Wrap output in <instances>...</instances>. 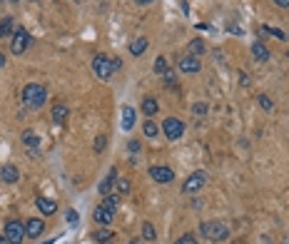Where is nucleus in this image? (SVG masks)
Here are the masks:
<instances>
[{"label":"nucleus","mask_w":289,"mask_h":244,"mask_svg":"<svg viewBox=\"0 0 289 244\" xmlns=\"http://www.w3.org/2000/svg\"><path fill=\"white\" fill-rule=\"evenodd\" d=\"M200 234H202L207 242L219 244V242H224V239L229 237V229H227L224 222H219V219H210V222H202V224H200Z\"/></svg>","instance_id":"nucleus-1"},{"label":"nucleus","mask_w":289,"mask_h":244,"mask_svg":"<svg viewBox=\"0 0 289 244\" xmlns=\"http://www.w3.org/2000/svg\"><path fill=\"white\" fill-rule=\"evenodd\" d=\"M45 100H48V90H45L40 82H30V85L23 87V102H25L28 107L38 110V107L45 105Z\"/></svg>","instance_id":"nucleus-2"},{"label":"nucleus","mask_w":289,"mask_h":244,"mask_svg":"<svg viewBox=\"0 0 289 244\" xmlns=\"http://www.w3.org/2000/svg\"><path fill=\"white\" fill-rule=\"evenodd\" d=\"M30 45H33V35H30L25 28H18V30L13 33V40H10V53H13V55H23Z\"/></svg>","instance_id":"nucleus-3"},{"label":"nucleus","mask_w":289,"mask_h":244,"mask_svg":"<svg viewBox=\"0 0 289 244\" xmlns=\"http://www.w3.org/2000/svg\"><path fill=\"white\" fill-rule=\"evenodd\" d=\"M3 237L8 239V244H23V239H25V224L20 219H8Z\"/></svg>","instance_id":"nucleus-4"},{"label":"nucleus","mask_w":289,"mask_h":244,"mask_svg":"<svg viewBox=\"0 0 289 244\" xmlns=\"http://www.w3.org/2000/svg\"><path fill=\"white\" fill-rule=\"evenodd\" d=\"M162 132H165V137H167L170 142H175V140H180V137L185 135V122L177 120V117H167V120L162 122Z\"/></svg>","instance_id":"nucleus-5"},{"label":"nucleus","mask_w":289,"mask_h":244,"mask_svg":"<svg viewBox=\"0 0 289 244\" xmlns=\"http://www.w3.org/2000/svg\"><path fill=\"white\" fill-rule=\"evenodd\" d=\"M205 182H207V172H205V169H197V172H192V174L182 182V192H185V194L200 192V189L205 187Z\"/></svg>","instance_id":"nucleus-6"},{"label":"nucleus","mask_w":289,"mask_h":244,"mask_svg":"<svg viewBox=\"0 0 289 244\" xmlns=\"http://www.w3.org/2000/svg\"><path fill=\"white\" fill-rule=\"evenodd\" d=\"M92 70H95V75H97L100 80H107V78L112 75V60L105 58V55H95V58H92Z\"/></svg>","instance_id":"nucleus-7"},{"label":"nucleus","mask_w":289,"mask_h":244,"mask_svg":"<svg viewBox=\"0 0 289 244\" xmlns=\"http://www.w3.org/2000/svg\"><path fill=\"white\" fill-rule=\"evenodd\" d=\"M150 177H152L155 182H160V184H170V182H175V172H172L170 167H162V164L150 167Z\"/></svg>","instance_id":"nucleus-8"},{"label":"nucleus","mask_w":289,"mask_h":244,"mask_svg":"<svg viewBox=\"0 0 289 244\" xmlns=\"http://www.w3.org/2000/svg\"><path fill=\"white\" fill-rule=\"evenodd\" d=\"M43 229H45V222L38 219V217H30L25 222V237H30V239H38L43 234Z\"/></svg>","instance_id":"nucleus-9"},{"label":"nucleus","mask_w":289,"mask_h":244,"mask_svg":"<svg viewBox=\"0 0 289 244\" xmlns=\"http://www.w3.org/2000/svg\"><path fill=\"white\" fill-rule=\"evenodd\" d=\"M112 217H115V212L107 209L105 204H100V207L95 209V214H92V219H95L100 227H110V224H112Z\"/></svg>","instance_id":"nucleus-10"},{"label":"nucleus","mask_w":289,"mask_h":244,"mask_svg":"<svg viewBox=\"0 0 289 244\" xmlns=\"http://www.w3.org/2000/svg\"><path fill=\"white\" fill-rule=\"evenodd\" d=\"M0 179H3L5 184H15V182L20 179V172H18V167H15V164H5L3 169H0Z\"/></svg>","instance_id":"nucleus-11"},{"label":"nucleus","mask_w":289,"mask_h":244,"mask_svg":"<svg viewBox=\"0 0 289 244\" xmlns=\"http://www.w3.org/2000/svg\"><path fill=\"white\" fill-rule=\"evenodd\" d=\"M200 68H202V65H200V60H197L195 55H185V58L180 60V70H182V73H200Z\"/></svg>","instance_id":"nucleus-12"},{"label":"nucleus","mask_w":289,"mask_h":244,"mask_svg":"<svg viewBox=\"0 0 289 244\" xmlns=\"http://www.w3.org/2000/svg\"><path fill=\"white\" fill-rule=\"evenodd\" d=\"M38 209H40L45 217H50V214L58 212V202L50 199V197H38Z\"/></svg>","instance_id":"nucleus-13"},{"label":"nucleus","mask_w":289,"mask_h":244,"mask_svg":"<svg viewBox=\"0 0 289 244\" xmlns=\"http://www.w3.org/2000/svg\"><path fill=\"white\" fill-rule=\"evenodd\" d=\"M252 55H254L257 63H267V60H269V50H267V45L259 43V40L252 43Z\"/></svg>","instance_id":"nucleus-14"},{"label":"nucleus","mask_w":289,"mask_h":244,"mask_svg":"<svg viewBox=\"0 0 289 244\" xmlns=\"http://www.w3.org/2000/svg\"><path fill=\"white\" fill-rule=\"evenodd\" d=\"M65 120H68V105L65 102H55L53 105V122L55 125H65Z\"/></svg>","instance_id":"nucleus-15"},{"label":"nucleus","mask_w":289,"mask_h":244,"mask_svg":"<svg viewBox=\"0 0 289 244\" xmlns=\"http://www.w3.org/2000/svg\"><path fill=\"white\" fill-rule=\"evenodd\" d=\"M157 110H160V105H157L155 97H144V100H142V115H144V117L157 115Z\"/></svg>","instance_id":"nucleus-16"},{"label":"nucleus","mask_w":289,"mask_h":244,"mask_svg":"<svg viewBox=\"0 0 289 244\" xmlns=\"http://www.w3.org/2000/svg\"><path fill=\"white\" fill-rule=\"evenodd\" d=\"M147 45H150V43H147V38H137V40H132V43H130V53H132L135 58H140L144 50H147Z\"/></svg>","instance_id":"nucleus-17"},{"label":"nucleus","mask_w":289,"mask_h":244,"mask_svg":"<svg viewBox=\"0 0 289 244\" xmlns=\"http://www.w3.org/2000/svg\"><path fill=\"white\" fill-rule=\"evenodd\" d=\"M122 130H132L135 127V110L132 107H122Z\"/></svg>","instance_id":"nucleus-18"},{"label":"nucleus","mask_w":289,"mask_h":244,"mask_svg":"<svg viewBox=\"0 0 289 244\" xmlns=\"http://www.w3.org/2000/svg\"><path fill=\"white\" fill-rule=\"evenodd\" d=\"M115 177H117V172H115V169H110V174H107V177H105V179L100 182L97 192H100V194H107V192L112 189V179H115Z\"/></svg>","instance_id":"nucleus-19"},{"label":"nucleus","mask_w":289,"mask_h":244,"mask_svg":"<svg viewBox=\"0 0 289 244\" xmlns=\"http://www.w3.org/2000/svg\"><path fill=\"white\" fill-rule=\"evenodd\" d=\"M23 142H25V145H28L30 150H35V147L40 145V137H38V135H35L33 130H25V132H23Z\"/></svg>","instance_id":"nucleus-20"},{"label":"nucleus","mask_w":289,"mask_h":244,"mask_svg":"<svg viewBox=\"0 0 289 244\" xmlns=\"http://www.w3.org/2000/svg\"><path fill=\"white\" fill-rule=\"evenodd\" d=\"M142 132L147 135V137H157V135H160V127H157L152 120H144V122H142Z\"/></svg>","instance_id":"nucleus-21"},{"label":"nucleus","mask_w":289,"mask_h":244,"mask_svg":"<svg viewBox=\"0 0 289 244\" xmlns=\"http://www.w3.org/2000/svg\"><path fill=\"white\" fill-rule=\"evenodd\" d=\"M92 239H95L97 244H110V242H112V232H110V229H100V232L92 234Z\"/></svg>","instance_id":"nucleus-22"},{"label":"nucleus","mask_w":289,"mask_h":244,"mask_svg":"<svg viewBox=\"0 0 289 244\" xmlns=\"http://www.w3.org/2000/svg\"><path fill=\"white\" fill-rule=\"evenodd\" d=\"M142 237L147 239V242H155V237H157V232H155V227H152V222H142Z\"/></svg>","instance_id":"nucleus-23"},{"label":"nucleus","mask_w":289,"mask_h":244,"mask_svg":"<svg viewBox=\"0 0 289 244\" xmlns=\"http://www.w3.org/2000/svg\"><path fill=\"white\" fill-rule=\"evenodd\" d=\"M13 28H15V23H13V18H5V20H0V38H5V35H10V33H13Z\"/></svg>","instance_id":"nucleus-24"},{"label":"nucleus","mask_w":289,"mask_h":244,"mask_svg":"<svg viewBox=\"0 0 289 244\" xmlns=\"http://www.w3.org/2000/svg\"><path fill=\"white\" fill-rule=\"evenodd\" d=\"M190 55H195V58H197V55H205V43H202L200 38H195V40L190 43Z\"/></svg>","instance_id":"nucleus-25"},{"label":"nucleus","mask_w":289,"mask_h":244,"mask_svg":"<svg viewBox=\"0 0 289 244\" xmlns=\"http://www.w3.org/2000/svg\"><path fill=\"white\" fill-rule=\"evenodd\" d=\"M262 33H267V35H274V38H279V40H284L287 35H284V30H279V28H269V25H262L259 28Z\"/></svg>","instance_id":"nucleus-26"},{"label":"nucleus","mask_w":289,"mask_h":244,"mask_svg":"<svg viewBox=\"0 0 289 244\" xmlns=\"http://www.w3.org/2000/svg\"><path fill=\"white\" fill-rule=\"evenodd\" d=\"M155 73H160V75H165V73H170V65H167V60L160 55L157 60H155Z\"/></svg>","instance_id":"nucleus-27"},{"label":"nucleus","mask_w":289,"mask_h":244,"mask_svg":"<svg viewBox=\"0 0 289 244\" xmlns=\"http://www.w3.org/2000/svg\"><path fill=\"white\" fill-rule=\"evenodd\" d=\"M102 204H105L107 209H112V212H115V209H117V204H120V197H115V194H107Z\"/></svg>","instance_id":"nucleus-28"},{"label":"nucleus","mask_w":289,"mask_h":244,"mask_svg":"<svg viewBox=\"0 0 289 244\" xmlns=\"http://www.w3.org/2000/svg\"><path fill=\"white\" fill-rule=\"evenodd\" d=\"M107 147V137L105 135H97V140H95V152H102Z\"/></svg>","instance_id":"nucleus-29"},{"label":"nucleus","mask_w":289,"mask_h":244,"mask_svg":"<svg viewBox=\"0 0 289 244\" xmlns=\"http://www.w3.org/2000/svg\"><path fill=\"white\" fill-rule=\"evenodd\" d=\"M175 244H200V242L195 239V234H182V237H180Z\"/></svg>","instance_id":"nucleus-30"},{"label":"nucleus","mask_w":289,"mask_h":244,"mask_svg":"<svg viewBox=\"0 0 289 244\" xmlns=\"http://www.w3.org/2000/svg\"><path fill=\"white\" fill-rule=\"evenodd\" d=\"M117 189H120L122 194H127V192H130V179H125V177H120V179H117Z\"/></svg>","instance_id":"nucleus-31"},{"label":"nucleus","mask_w":289,"mask_h":244,"mask_svg":"<svg viewBox=\"0 0 289 244\" xmlns=\"http://www.w3.org/2000/svg\"><path fill=\"white\" fill-rule=\"evenodd\" d=\"M77 222H80V214H77L75 209H68V224H70V227H75Z\"/></svg>","instance_id":"nucleus-32"},{"label":"nucleus","mask_w":289,"mask_h":244,"mask_svg":"<svg viewBox=\"0 0 289 244\" xmlns=\"http://www.w3.org/2000/svg\"><path fill=\"white\" fill-rule=\"evenodd\" d=\"M259 105H262L264 110H272V100H269V97H264V95L259 97Z\"/></svg>","instance_id":"nucleus-33"},{"label":"nucleus","mask_w":289,"mask_h":244,"mask_svg":"<svg viewBox=\"0 0 289 244\" xmlns=\"http://www.w3.org/2000/svg\"><path fill=\"white\" fill-rule=\"evenodd\" d=\"M195 112H197V115L207 112V105H205V102H197V105H195Z\"/></svg>","instance_id":"nucleus-34"},{"label":"nucleus","mask_w":289,"mask_h":244,"mask_svg":"<svg viewBox=\"0 0 289 244\" xmlns=\"http://www.w3.org/2000/svg\"><path fill=\"white\" fill-rule=\"evenodd\" d=\"M277 8H289V0H272Z\"/></svg>","instance_id":"nucleus-35"},{"label":"nucleus","mask_w":289,"mask_h":244,"mask_svg":"<svg viewBox=\"0 0 289 244\" xmlns=\"http://www.w3.org/2000/svg\"><path fill=\"white\" fill-rule=\"evenodd\" d=\"M110 60H112V70H120L122 68V60L120 58H110Z\"/></svg>","instance_id":"nucleus-36"},{"label":"nucleus","mask_w":289,"mask_h":244,"mask_svg":"<svg viewBox=\"0 0 289 244\" xmlns=\"http://www.w3.org/2000/svg\"><path fill=\"white\" fill-rule=\"evenodd\" d=\"M140 150V142L137 140H130V152H137Z\"/></svg>","instance_id":"nucleus-37"},{"label":"nucleus","mask_w":289,"mask_h":244,"mask_svg":"<svg viewBox=\"0 0 289 244\" xmlns=\"http://www.w3.org/2000/svg\"><path fill=\"white\" fill-rule=\"evenodd\" d=\"M239 82H242V85H249V75H244V73H239Z\"/></svg>","instance_id":"nucleus-38"},{"label":"nucleus","mask_w":289,"mask_h":244,"mask_svg":"<svg viewBox=\"0 0 289 244\" xmlns=\"http://www.w3.org/2000/svg\"><path fill=\"white\" fill-rule=\"evenodd\" d=\"M137 5H150V3H155V0H135Z\"/></svg>","instance_id":"nucleus-39"},{"label":"nucleus","mask_w":289,"mask_h":244,"mask_svg":"<svg viewBox=\"0 0 289 244\" xmlns=\"http://www.w3.org/2000/svg\"><path fill=\"white\" fill-rule=\"evenodd\" d=\"M3 65H5V55H3V53H0V68H3Z\"/></svg>","instance_id":"nucleus-40"},{"label":"nucleus","mask_w":289,"mask_h":244,"mask_svg":"<svg viewBox=\"0 0 289 244\" xmlns=\"http://www.w3.org/2000/svg\"><path fill=\"white\" fill-rule=\"evenodd\" d=\"M0 244H8V239H5V237H0Z\"/></svg>","instance_id":"nucleus-41"},{"label":"nucleus","mask_w":289,"mask_h":244,"mask_svg":"<svg viewBox=\"0 0 289 244\" xmlns=\"http://www.w3.org/2000/svg\"><path fill=\"white\" fill-rule=\"evenodd\" d=\"M127 244H140V242H135V239H132V242H127Z\"/></svg>","instance_id":"nucleus-42"},{"label":"nucleus","mask_w":289,"mask_h":244,"mask_svg":"<svg viewBox=\"0 0 289 244\" xmlns=\"http://www.w3.org/2000/svg\"><path fill=\"white\" fill-rule=\"evenodd\" d=\"M287 60H289V53H287Z\"/></svg>","instance_id":"nucleus-43"}]
</instances>
